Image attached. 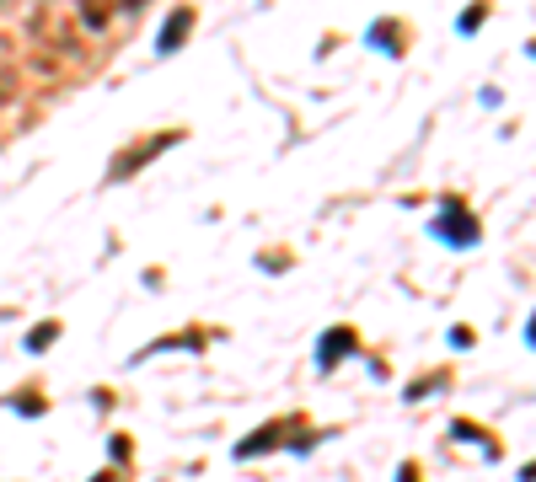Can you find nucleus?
I'll use <instances>...</instances> for the list:
<instances>
[{
    "label": "nucleus",
    "mask_w": 536,
    "mask_h": 482,
    "mask_svg": "<svg viewBox=\"0 0 536 482\" xmlns=\"http://www.w3.org/2000/svg\"><path fill=\"white\" fill-rule=\"evenodd\" d=\"M86 16L91 22H108V0H86Z\"/></svg>",
    "instance_id": "2"
},
{
    "label": "nucleus",
    "mask_w": 536,
    "mask_h": 482,
    "mask_svg": "<svg viewBox=\"0 0 536 482\" xmlns=\"http://www.w3.org/2000/svg\"><path fill=\"white\" fill-rule=\"evenodd\" d=\"M338 349L349 354V332H328V343H322V364H332V360H338Z\"/></svg>",
    "instance_id": "1"
},
{
    "label": "nucleus",
    "mask_w": 536,
    "mask_h": 482,
    "mask_svg": "<svg viewBox=\"0 0 536 482\" xmlns=\"http://www.w3.org/2000/svg\"><path fill=\"white\" fill-rule=\"evenodd\" d=\"M134 5H140V0H134Z\"/></svg>",
    "instance_id": "3"
}]
</instances>
